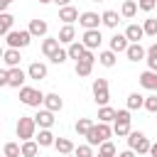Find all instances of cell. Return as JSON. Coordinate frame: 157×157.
Here are the masks:
<instances>
[{"label": "cell", "mask_w": 157, "mask_h": 157, "mask_svg": "<svg viewBox=\"0 0 157 157\" xmlns=\"http://www.w3.org/2000/svg\"><path fill=\"white\" fill-rule=\"evenodd\" d=\"M113 135V128L108 125V123H93V128L86 132V145H101V142H105L108 137Z\"/></svg>", "instance_id": "6da1fadb"}, {"label": "cell", "mask_w": 157, "mask_h": 157, "mask_svg": "<svg viewBox=\"0 0 157 157\" xmlns=\"http://www.w3.org/2000/svg\"><path fill=\"white\" fill-rule=\"evenodd\" d=\"M34 135H37V123H34V118L20 115V120H17V137H20L22 142H27V140H32Z\"/></svg>", "instance_id": "7a4b0ae2"}, {"label": "cell", "mask_w": 157, "mask_h": 157, "mask_svg": "<svg viewBox=\"0 0 157 157\" xmlns=\"http://www.w3.org/2000/svg\"><path fill=\"white\" fill-rule=\"evenodd\" d=\"M5 37H7V49H22L32 42V34L27 29H10Z\"/></svg>", "instance_id": "3957f363"}, {"label": "cell", "mask_w": 157, "mask_h": 157, "mask_svg": "<svg viewBox=\"0 0 157 157\" xmlns=\"http://www.w3.org/2000/svg\"><path fill=\"white\" fill-rule=\"evenodd\" d=\"M130 110L125 108V110H115V120H113V132L118 135V137H125L128 132H130Z\"/></svg>", "instance_id": "277c9868"}, {"label": "cell", "mask_w": 157, "mask_h": 157, "mask_svg": "<svg viewBox=\"0 0 157 157\" xmlns=\"http://www.w3.org/2000/svg\"><path fill=\"white\" fill-rule=\"evenodd\" d=\"M128 145H130L132 152L137 150V155H147V152H150V140H147L140 130H130V132H128Z\"/></svg>", "instance_id": "5b68a950"}, {"label": "cell", "mask_w": 157, "mask_h": 157, "mask_svg": "<svg viewBox=\"0 0 157 157\" xmlns=\"http://www.w3.org/2000/svg\"><path fill=\"white\" fill-rule=\"evenodd\" d=\"M20 101L25 105H32V108H39L44 103V93L37 91V88H29V86H22L20 88Z\"/></svg>", "instance_id": "8992f818"}, {"label": "cell", "mask_w": 157, "mask_h": 157, "mask_svg": "<svg viewBox=\"0 0 157 157\" xmlns=\"http://www.w3.org/2000/svg\"><path fill=\"white\" fill-rule=\"evenodd\" d=\"M93 101H96L98 105H108L110 91H108V81H105V78H96V81H93Z\"/></svg>", "instance_id": "52a82bcc"}, {"label": "cell", "mask_w": 157, "mask_h": 157, "mask_svg": "<svg viewBox=\"0 0 157 157\" xmlns=\"http://www.w3.org/2000/svg\"><path fill=\"white\" fill-rule=\"evenodd\" d=\"M93 61H96L93 52H86V54L76 61V74H78V76H88V74H91V69H93Z\"/></svg>", "instance_id": "ba28073f"}, {"label": "cell", "mask_w": 157, "mask_h": 157, "mask_svg": "<svg viewBox=\"0 0 157 157\" xmlns=\"http://www.w3.org/2000/svg\"><path fill=\"white\" fill-rule=\"evenodd\" d=\"M27 81V74L20 69V66H15V69H7V86H12V88H22V83Z\"/></svg>", "instance_id": "9c48e42d"}, {"label": "cell", "mask_w": 157, "mask_h": 157, "mask_svg": "<svg viewBox=\"0 0 157 157\" xmlns=\"http://www.w3.org/2000/svg\"><path fill=\"white\" fill-rule=\"evenodd\" d=\"M78 25L83 27V29H98V25H101V17L96 15V12H81L78 15Z\"/></svg>", "instance_id": "30bf717a"}, {"label": "cell", "mask_w": 157, "mask_h": 157, "mask_svg": "<svg viewBox=\"0 0 157 157\" xmlns=\"http://www.w3.org/2000/svg\"><path fill=\"white\" fill-rule=\"evenodd\" d=\"M101 39H103V37H101V29H86V32H83V42H81V44L91 52V49L101 47Z\"/></svg>", "instance_id": "8fae6325"}, {"label": "cell", "mask_w": 157, "mask_h": 157, "mask_svg": "<svg viewBox=\"0 0 157 157\" xmlns=\"http://www.w3.org/2000/svg\"><path fill=\"white\" fill-rule=\"evenodd\" d=\"M34 123H37V128H42V130H49L52 125H54V113L52 110H39L37 115H34Z\"/></svg>", "instance_id": "7c38bea8"}, {"label": "cell", "mask_w": 157, "mask_h": 157, "mask_svg": "<svg viewBox=\"0 0 157 157\" xmlns=\"http://www.w3.org/2000/svg\"><path fill=\"white\" fill-rule=\"evenodd\" d=\"M140 86L147 88V91H157V71H142L140 74Z\"/></svg>", "instance_id": "4fadbf2b"}, {"label": "cell", "mask_w": 157, "mask_h": 157, "mask_svg": "<svg viewBox=\"0 0 157 157\" xmlns=\"http://www.w3.org/2000/svg\"><path fill=\"white\" fill-rule=\"evenodd\" d=\"M27 78H34V81H42V78H47V66H44L42 61H34V64H29V69H27Z\"/></svg>", "instance_id": "5bb4252c"}, {"label": "cell", "mask_w": 157, "mask_h": 157, "mask_svg": "<svg viewBox=\"0 0 157 157\" xmlns=\"http://www.w3.org/2000/svg\"><path fill=\"white\" fill-rule=\"evenodd\" d=\"M59 20H61L64 25H74V22L78 20V10H76V7H71V5H66V7H61V10H59Z\"/></svg>", "instance_id": "9a60e30c"}, {"label": "cell", "mask_w": 157, "mask_h": 157, "mask_svg": "<svg viewBox=\"0 0 157 157\" xmlns=\"http://www.w3.org/2000/svg\"><path fill=\"white\" fill-rule=\"evenodd\" d=\"M142 37H145L142 25H128V29H125V39H128V42L140 44V39H142Z\"/></svg>", "instance_id": "2e32d148"}, {"label": "cell", "mask_w": 157, "mask_h": 157, "mask_svg": "<svg viewBox=\"0 0 157 157\" xmlns=\"http://www.w3.org/2000/svg\"><path fill=\"white\" fill-rule=\"evenodd\" d=\"M145 47L142 44H128V49H125V56L130 59V61H140V59H145Z\"/></svg>", "instance_id": "e0dca14e"}, {"label": "cell", "mask_w": 157, "mask_h": 157, "mask_svg": "<svg viewBox=\"0 0 157 157\" xmlns=\"http://www.w3.org/2000/svg\"><path fill=\"white\" fill-rule=\"evenodd\" d=\"M20 49H5V54H2V61H5V66L7 69H15V66H20Z\"/></svg>", "instance_id": "ac0fdd59"}, {"label": "cell", "mask_w": 157, "mask_h": 157, "mask_svg": "<svg viewBox=\"0 0 157 157\" xmlns=\"http://www.w3.org/2000/svg\"><path fill=\"white\" fill-rule=\"evenodd\" d=\"M61 105H64V101L59 98V93H47V96H44V108H47V110L56 113V110H61Z\"/></svg>", "instance_id": "d6986e66"}, {"label": "cell", "mask_w": 157, "mask_h": 157, "mask_svg": "<svg viewBox=\"0 0 157 157\" xmlns=\"http://www.w3.org/2000/svg\"><path fill=\"white\" fill-rule=\"evenodd\" d=\"M74 37H76V29H74V25H64L61 29H59V44H71L74 42Z\"/></svg>", "instance_id": "ffe728a7"}, {"label": "cell", "mask_w": 157, "mask_h": 157, "mask_svg": "<svg viewBox=\"0 0 157 157\" xmlns=\"http://www.w3.org/2000/svg\"><path fill=\"white\" fill-rule=\"evenodd\" d=\"M128 39H125V34H115V37H110V52L113 54H120V52H125L128 49Z\"/></svg>", "instance_id": "44dd1931"}, {"label": "cell", "mask_w": 157, "mask_h": 157, "mask_svg": "<svg viewBox=\"0 0 157 157\" xmlns=\"http://www.w3.org/2000/svg\"><path fill=\"white\" fill-rule=\"evenodd\" d=\"M54 147H56L59 155H74V142L69 137H56L54 140Z\"/></svg>", "instance_id": "7402d4cb"}, {"label": "cell", "mask_w": 157, "mask_h": 157, "mask_svg": "<svg viewBox=\"0 0 157 157\" xmlns=\"http://www.w3.org/2000/svg\"><path fill=\"white\" fill-rule=\"evenodd\" d=\"M47 29H49V27H47V22H44V20H32L27 32H29L32 37H44V34H47Z\"/></svg>", "instance_id": "603a6c76"}, {"label": "cell", "mask_w": 157, "mask_h": 157, "mask_svg": "<svg viewBox=\"0 0 157 157\" xmlns=\"http://www.w3.org/2000/svg\"><path fill=\"white\" fill-rule=\"evenodd\" d=\"M86 52H88V49H86V47H83L81 42H71V44H69V49H66L69 59H76V61H78V59H81V56H83Z\"/></svg>", "instance_id": "cb8c5ba5"}, {"label": "cell", "mask_w": 157, "mask_h": 157, "mask_svg": "<svg viewBox=\"0 0 157 157\" xmlns=\"http://www.w3.org/2000/svg\"><path fill=\"white\" fill-rule=\"evenodd\" d=\"M34 137H37L34 142H37L39 147H52L54 140H56V137L52 135V130H39V135H34Z\"/></svg>", "instance_id": "d4e9b609"}, {"label": "cell", "mask_w": 157, "mask_h": 157, "mask_svg": "<svg viewBox=\"0 0 157 157\" xmlns=\"http://www.w3.org/2000/svg\"><path fill=\"white\" fill-rule=\"evenodd\" d=\"M59 49V39H54V37H47L44 42H42V52H44V56L47 59H52V54Z\"/></svg>", "instance_id": "484cf974"}, {"label": "cell", "mask_w": 157, "mask_h": 157, "mask_svg": "<svg viewBox=\"0 0 157 157\" xmlns=\"http://www.w3.org/2000/svg\"><path fill=\"white\" fill-rule=\"evenodd\" d=\"M37 152H39V145H37L34 140L22 142V147H20V155H22V157H37Z\"/></svg>", "instance_id": "4316f807"}, {"label": "cell", "mask_w": 157, "mask_h": 157, "mask_svg": "<svg viewBox=\"0 0 157 157\" xmlns=\"http://www.w3.org/2000/svg\"><path fill=\"white\" fill-rule=\"evenodd\" d=\"M12 22H15V17H12L10 12H0V37L12 29Z\"/></svg>", "instance_id": "83f0119b"}, {"label": "cell", "mask_w": 157, "mask_h": 157, "mask_svg": "<svg viewBox=\"0 0 157 157\" xmlns=\"http://www.w3.org/2000/svg\"><path fill=\"white\" fill-rule=\"evenodd\" d=\"M101 22H103L105 27H118L120 20H118V12H115V10H105V12L101 15Z\"/></svg>", "instance_id": "f1b7e54d"}, {"label": "cell", "mask_w": 157, "mask_h": 157, "mask_svg": "<svg viewBox=\"0 0 157 157\" xmlns=\"http://www.w3.org/2000/svg\"><path fill=\"white\" fill-rule=\"evenodd\" d=\"M142 105H145V96H140L137 91L128 96V110H137V108H142Z\"/></svg>", "instance_id": "f546056e"}, {"label": "cell", "mask_w": 157, "mask_h": 157, "mask_svg": "<svg viewBox=\"0 0 157 157\" xmlns=\"http://www.w3.org/2000/svg\"><path fill=\"white\" fill-rule=\"evenodd\" d=\"M110 120H115V110H113L110 105H101V110H98V123H110Z\"/></svg>", "instance_id": "4dcf8cb0"}, {"label": "cell", "mask_w": 157, "mask_h": 157, "mask_svg": "<svg viewBox=\"0 0 157 157\" xmlns=\"http://www.w3.org/2000/svg\"><path fill=\"white\" fill-rule=\"evenodd\" d=\"M145 56H147V66H150V71H157V44L147 47Z\"/></svg>", "instance_id": "1f68e13d"}, {"label": "cell", "mask_w": 157, "mask_h": 157, "mask_svg": "<svg viewBox=\"0 0 157 157\" xmlns=\"http://www.w3.org/2000/svg\"><path fill=\"white\" fill-rule=\"evenodd\" d=\"M135 12H137V2L135 0H125L123 7H120V15L123 17H135Z\"/></svg>", "instance_id": "d6a6232c"}, {"label": "cell", "mask_w": 157, "mask_h": 157, "mask_svg": "<svg viewBox=\"0 0 157 157\" xmlns=\"http://www.w3.org/2000/svg\"><path fill=\"white\" fill-rule=\"evenodd\" d=\"M91 128H93V120H91V118H78V120H76V132H78V135L86 137V132H88Z\"/></svg>", "instance_id": "836d02e7"}, {"label": "cell", "mask_w": 157, "mask_h": 157, "mask_svg": "<svg viewBox=\"0 0 157 157\" xmlns=\"http://www.w3.org/2000/svg\"><path fill=\"white\" fill-rule=\"evenodd\" d=\"M98 61H101L103 66H108V69H110V66H115V54H113L110 49H108V52H101V56H98Z\"/></svg>", "instance_id": "e575fe53"}, {"label": "cell", "mask_w": 157, "mask_h": 157, "mask_svg": "<svg viewBox=\"0 0 157 157\" xmlns=\"http://www.w3.org/2000/svg\"><path fill=\"white\" fill-rule=\"evenodd\" d=\"M142 32H145V34H150V37H157V20H155V17L145 20V25H142Z\"/></svg>", "instance_id": "d590c367"}, {"label": "cell", "mask_w": 157, "mask_h": 157, "mask_svg": "<svg viewBox=\"0 0 157 157\" xmlns=\"http://www.w3.org/2000/svg\"><path fill=\"white\" fill-rule=\"evenodd\" d=\"M98 155H103V157H115V145L113 142H101V150H98Z\"/></svg>", "instance_id": "8d00e7d4"}, {"label": "cell", "mask_w": 157, "mask_h": 157, "mask_svg": "<svg viewBox=\"0 0 157 157\" xmlns=\"http://www.w3.org/2000/svg\"><path fill=\"white\" fill-rule=\"evenodd\" d=\"M2 157H20V145L17 142H7L2 150Z\"/></svg>", "instance_id": "74e56055"}, {"label": "cell", "mask_w": 157, "mask_h": 157, "mask_svg": "<svg viewBox=\"0 0 157 157\" xmlns=\"http://www.w3.org/2000/svg\"><path fill=\"white\" fill-rule=\"evenodd\" d=\"M74 155L76 157H93V147L91 145H78V147H74Z\"/></svg>", "instance_id": "f35d334b"}, {"label": "cell", "mask_w": 157, "mask_h": 157, "mask_svg": "<svg viewBox=\"0 0 157 157\" xmlns=\"http://www.w3.org/2000/svg\"><path fill=\"white\" fill-rule=\"evenodd\" d=\"M66 59H69V54H66V49H61V47L52 54V61H54V64H64Z\"/></svg>", "instance_id": "ab89813d"}, {"label": "cell", "mask_w": 157, "mask_h": 157, "mask_svg": "<svg viewBox=\"0 0 157 157\" xmlns=\"http://www.w3.org/2000/svg\"><path fill=\"white\" fill-rule=\"evenodd\" d=\"M142 108H147L150 113H157V96H150V98H145V105Z\"/></svg>", "instance_id": "60d3db41"}, {"label": "cell", "mask_w": 157, "mask_h": 157, "mask_svg": "<svg viewBox=\"0 0 157 157\" xmlns=\"http://www.w3.org/2000/svg\"><path fill=\"white\" fill-rule=\"evenodd\" d=\"M155 5H157V0H137V7H140V10H145V12L155 10Z\"/></svg>", "instance_id": "b9f144b4"}, {"label": "cell", "mask_w": 157, "mask_h": 157, "mask_svg": "<svg viewBox=\"0 0 157 157\" xmlns=\"http://www.w3.org/2000/svg\"><path fill=\"white\" fill-rule=\"evenodd\" d=\"M0 86H7V69H0Z\"/></svg>", "instance_id": "7bdbcfd3"}, {"label": "cell", "mask_w": 157, "mask_h": 157, "mask_svg": "<svg viewBox=\"0 0 157 157\" xmlns=\"http://www.w3.org/2000/svg\"><path fill=\"white\" fill-rule=\"evenodd\" d=\"M118 157H135V152H132V150H125V152H120Z\"/></svg>", "instance_id": "ee69618b"}, {"label": "cell", "mask_w": 157, "mask_h": 157, "mask_svg": "<svg viewBox=\"0 0 157 157\" xmlns=\"http://www.w3.org/2000/svg\"><path fill=\"white\" fill-rule=\"evenodd\" d=\"M52 2H56L59 7H66V5H69V0H52Z\"/></svg>", "instance_id": "f6af8a7d"}, {"label": "cell", "mask_w": 157, "mask_h": 157, "mask_svg": "<svg viewBox=\"0 0 157 157\" xmlns=\"http://www.w3.org/2000/svg\"><path fill=\"white\" fill-rule=\"evenodd\" d=\"M150 155H152V157H157V142H155V145H150Z\"/></svg>", "instance_id": "bcb514c9"}, {"label": "cell", "mask_w": 157, "mask_h": 157, "mask_svg": "<svg viewBox=\"0 0 157 157\" xmlns=\"http://www.w3.org/2000/svg\"><path fill=\"white\" fill-rule=\"evenodd\" d=\"M39 2H42V5H47V2H52V0H39Z\"/></svg>", "instance_id": "7dc6e473"}, {"label": "cell", "mask_w": 157, "mask_h": 157, "mask_svg": "<svg viewBox=\"0 0 157 157\" xmlns=\"http://www.w3.org/2000/svg\"><path fill=\"white\" fill-rule=\"evenodd\" d=\"M2 54H5V49H2V47H0V59H2Z\"/></svg>", "instance_id": "c3c4849f"}, {"label": "cell", "mask_w": 157, "mask_h": 157, "mask_svg": "<svg viewBox=\"0 0 157 157\" xmlns=\"http://www.w3.org/2000/svg\"><path fill=\"white\" fill-rule=\"evenodd\" d=\"M93 2H103V0H93Z\"/></svg>", "instance_id": "681fc988"}, {"label": "cell", "mask_w": 157, "mask_h": 157, "mask_svg": "<svg viewBox=\"0 0 157 157\" xmlns=\"http://www.w3.org/2000/svg\"><path fill=\"white\" fill-rule=\"evenodd\" d=\"M93 157H103V155H93Z\"/></svg>", "instance_id": "f907efd6"}, {"label": "cell", "mask_w": 157, "mask_h": 157, "mask_svg": "<svg viewBox=\"0 0 157 157\" xmlns=\"http://www.w3.org/2000/svg\"><path fill=\"white\" fill-rule=\"evenodd\" d=\"M64 157H71V155H64Z\"/></svg>", "instance_id": "816d5d0a"}, {"label": "cell", "mask_w": 157, "mask_h": 157, "mask_svg": "<svg viewBox=\"0 0 157 157\" xmlns=\"http://www.w3.org/2000/svg\"><path fill=\"white\" fill-rule=\"evenodd\" d=\"M7 2H12V0H7Z\"/></svg>", "instance_id": "f5cc1de1"}, {"label": "cell", "mask_w": 157, "mask_h": 157, "mask_svg": "<svg viewBox=\"0 0 157 157\" xmlns=\"http://www.w3.org/2000/svg\"><path fill=\"white\" fill-rule=\"evenodd\" d=\"M135 2H137V0H135Z\"/></svg>", "instance_id": "db71d44e"}, {"label": "cell", "mask_w": 157, "mask_h": 157, "mask_svg": "<svg viewBox=\"0 0 157 157\" xmlns=\"http://www.w3.org/2000/svg\"><path fill=\"white\" fill-rule=\"evenodd\" d=\"M155 7H157V5H155Z\"/></svg>", "instance_id": "11a10c76"}]
</instances>
